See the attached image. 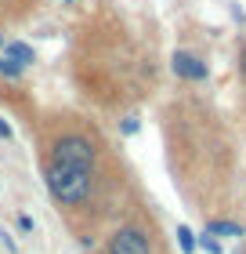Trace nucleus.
<instances>
[{
    "label": "nucleus",
    "instance_id": "7ed1b4c3",
    "mask_svg": "<svg viewBox=\"0 0 246 254\" xmlns=\"http://www.w3.org/2000/svg\"><path fill=\"white\" fill-rule=\"evenodd\" d=\"M170 69H174L178 80H185V84H203V80L210 76V65L199 59V55H192V51H174L170 55Z\"/></svg>",
    "mask_w": 246,
    "mask_h": 254
},
{
    "label": "nucleus",
    "instance_id": "9d476101",
    "mask_svg": "<svg viewBox=\"0 0 246 254\" xmlns=\"http://www.w3.org/2000/svg\"><path fill=\"white\" fill-rule=\"evenodd\" d=\"M15 225H18V229H22V233H33V218H29V214H26V211H22V214H18V218H15Z\"/></svg>",
    "mask_w": 246,
    "mask_h": 254
},
{
    "label": "nucleus",
    "instance_id": "ddd939ff",
    "mask_svg": "<svg viewBox=\"0 0 246 254\" xmlns=\"http://www.w3.org/2000/svg\"><path fill=\"white\" fill-rule=\"evenodd\" d=\"M4 44H7V40H4V37H0V48H4Z\"/></svg>",
    "mask_w": 246,
    "mask_h": 254
},
{
    "label": "nucleus",
    "instance_id": "f8f14e48",
    "mask_svg": "<svg viewBox=\"0 0 246 254\" xmlns=\"http://www.w3.org/2000/svg\"><path fill=\"white\" fill-rule=\"evenodd\" d=\"M239 73H243V76H246V48H243V51H239Z\"/></svg>",
    "mask_w": 246,
    "mask_h": 254
},
{
    "label": "nucleus",
    "instance_id": "423d86ee",
    "mask_svg": "<svg viewBox=\"0 0 246 254\" xmlns=\"http://www.w3.org/2000/svg\"><path fill=\"white\" fill-rule=\"evenodd\" d=\"M178 244H181L185 254H196V247H199V244H196V233H192L189 225H178Z\"/></svg>",
    "mask_w": 246,
    "mask_h": 254
},
{
    "label": "nucleus",
    "instance_id": "4468645a",
    "mask_svg": "<svg viewBox=\"0 0 246 254\" xmlns=\"http://www.w3.org/2000/svg\"><path fill=\"white\" fill-rule=\"evenodd\" d=\"M65 4H76V0H65Z\"/></svg>",
    "mask_w": 246,
    "mask_h": 254
},
{
    "label": "nucleus",
    "instance_id": "f03ea898",
    "mask_svg": "<svg viewBox=\"0 0 246 254\" xmlns=\"http://www.w3.org/2000/svg\"><path fill=\"white\" fill-rule=\"evenodd\" d=\"M105 254H156V240L152 229L142 222H123L116 225L109 240H105Z\"/></svg>",
    "mask_w": 246,
    "mask_h": 254
},
{
    "label": "nucleus",
    "instance_id": "0eeeda50",
    "mask_svg": "<svg viewBox=\"0 0 246 254\" xmlns=\"http://www.w3.org/2000/svg\"><path fill=\"white\" fill-rule=\"evenodd\" d=\"M22 69L18 62H11V59H0V80H22Z\"/></svg>",
    "mask_w": 246,
    "mask_h": 254
},
{
    "label": "nucleus",
    "instance_id": "39448f33",
    "mask_svg": "<svg viewBox=\"0 0 246 254\" xmlns=\"http://www.w3.org/2000/svg\"><path fill=\"white\" fill-rule=\"evenodd\" d=\"M203 233H210V236H243V225L228 222V218H214V222H206Z\"/></svg>",
    "mask_w": 246,
    "mask_h": 254
},
{
    "label": "nucleus",
    "instance_id": "6e6552de",
    "mask_svg": "<svg viewBox=\"0 0 246 254\" xmlns=\"http://www.w3.org/2000/svg\"><path fill=\"white\" fill-rule=\"evenodd\" d=\"M196 244L203 247L206 254H221V240H217V236H210V233H203V236L196 240Z\"/></svg>",
    "mask_w": 246,
    "mask_h": 254
},
{
    "label": "nucleus",
    "instance_id": "20e7f679",
    "mask_svg": "<svg viewBox=\"0 0 246 254\" xmlns=\"http://www.w3.org/2000/svg\"><path fill=\"white\" fill-rule=\"evenodd\" d=\"M4 59L18 62L22 69H29L33 62H37V51H33L26 40H7V44H4Z\"/></svg>",
    "mask_w": 246,
    "mask_h": 254
},
{
    "label": "nucleus",
    "instance_id": "f257e3e1",
    "mask_svg": "<svg viewBox=\"0 0 246 254\" xmlns=\"http://www.w3.org/2000/svg\"><path fill=\"white\" fill-rule=\"evenodd\" d=\"M37 145H40V164H58V167H84V171H101L105 167V138L98 127L80 113L58 109L37 124Z\"/></svg>",
    "mask_w": 246,
    "mask_h": 254
},
{
    "label": "nucleus",
    "instance_id": "9b49d317",
    "mask_svg": "<svg viewBox=\"0 0 246 254\" xmlns=\"http://www.w3.org/2000/svg\"><path fill=\"white\" fill-rule=\"evenodd\" d=\"M138 127H142L138 117H123V134H138Z\"/></svg>",
    "mask_w": 246,
    "mask_h": 254
},
{
    "label": "nucleus",
    "instance_id": "1a4fd4ad",
    "mask_svg": "<svg viewBox=\"0 0 246 254\" xmlns=\"http://www.w3.org/2000/svg\"><path fill=\"white\" fill-rule=\"evenodd\" d=\"M0 138H4V142H15V127H11L4 117H0Z\"/></svg>",
    "mask_w": 246,
    "mask_h": 254
}]
</instances>
